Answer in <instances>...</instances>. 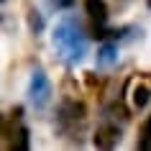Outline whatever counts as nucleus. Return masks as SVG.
<instances>
[{"instance_id":"f257e3e1","label":"nucleus","mask_w":151,"mask_h":151,"mask_svg":"<svg viewBox=\"0 0 151 151\" xmlns=\"http://www.w3.org/2000/svg\"><path fill=\"white\" fill-rule=\"evenodd\" d=\"M123 100H126V105H128V110H131V113L143 110V108L151 103V72L133 74V77L126 82Z\"/></svg>"},{"instance_id":"f03ea898","label":"nucleus","mask_w":151,"mask_h":151,"mask_svg":"<svg viewBox=\"0 0 151 151\" xmlns=\"http://www.w3.org/2000/svg\"><path fill=\"white\" fill-rule=\"evenodd\" d=\"M54 44L62 49L67 56H72V59H80L82 51H85V39H82L80 28L72 23V21H64V23L56 28V33H54Z\"/></svg>"},{"instance_id":"7ed1b4c3","label":"nucleus","mask_w":151,"mask_h":151,"mask_svg":"<svg viewBox=\"0 0 151 151\" xmlns=\"http://www.w3.org/2000/svg\"><path fill=\"white\" fill-rule=\"evenodd\" d=\"M21 108H16V110L10 113L13 118L5 120V133H3V138H5V146L8 149H28V131H26L23 120H21Z\"/></svg>"},{"instance_id":"20e7f679","label":"nucleus","mask_w":151,"mask_h":151,"mask_svg":"<svg viewBox=\"0 0 151 151\" xmlns=\"http://www.w3.org/2000/svg\"><path fill=\"white\" fill-rule=\"evenodd\" d=\"M118 141H120V128L118 126H113V123L97 126V131H95V146L97 149H113Z\"/></svg>"},{"instance_id":"39448f33","label":"nucleus","mask_w":151,"mask_h":151,"mask_svg":"<svg viewBox=\"0 0 151 151\" xmlns=\"http://www.w3.org/2000/svg\"><path fill=\"white\" fill-rule=\"evenodd\" d=\"M85 10H87L90 21L95 23V28L108 23V5H105V0H85Z\"/></svg>"},{"instance_id":"423d86ee","label":"nucleus","mask_w":151,"mask_h":151,"mask_svg":"<svg viewBox=\"0 0 151 151\" xmlns=\"http://www.w3.org/2000/svg\"><path fill=\"white\" fill-rule=\"evenodd\" d=\"M49 92H51V87H49L44 72H36V74H33V82H31V100L36 105H44L49 100Z\"/></svg>"},{"instance_id":"0eeeda50","label":"nucleus","mask_w":151,"mask_h":151,"mask_svg":"<svg viewBox=\"0 0 151 151\" xmlns=\"http://www.w3.org/2000/svg\"><path fill=\"white\" fill-rule=\"evenodd\" d=\"M141 151H151V115L143 120L141 126V133H138V143H136Z\"/></svg>"},{"instance_id":"6e6552de","label":"nucleus","mask_w":151,"mask_h":151,"mask_svg":"<svg viewBox=\"0 0 151 151\" xmlns=\"http://www.w3.org/2000/svg\"><path fill=\"white\" fill-rule=\"evenodd\" d=\"M113 59H115V46H113V44H105V46L100 49V62H103V64H110Z\"/></svg>"},{"instance_id":"1a4fd4ad","label":"nucleus","mask_w":151,"mask_h":151,"mask_svg":"<svg viewBox=\"0 0 151 151\" xmlns=\"http://www.w3.org/2000/svg\"><path fill=\"white\" fill-rule=\"evenodd\" d=\"M3 133H5V118L0 115V138H3Z\"/></svg>"},{"instance_id":"9d476101","label":"nucleus","mask_w":151,"mask_h":151,"mask_svg":"<svg viewBox=\"0 0 151 151\" xmlns=\"http://www.w3.org/2000/svg\"><path fill=\"white\" fill-rule=\"evenodd\" d=\"M146 5H149V8H151V0H146Z\"/></svg>"}]
</instances>
